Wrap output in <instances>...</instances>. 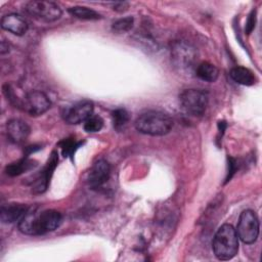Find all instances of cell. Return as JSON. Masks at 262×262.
Instances as JSON below:
<instances>
[{
  "label": "cell",
  "mask_w": 262,
  "mask_h": 262,
  "mask_svg": "<svg viewBox=\"0 0 262 262\" xmlns=\"http://www.w3.org/2000/svg\"><path fill=\"white\" fill-rule=\"evenodd\" d=\"M182 110L194 117L202 116L208 106V95L200 89H185L179 94Z\"/></svg>",
  "instance_id": "277c9868"
},
{
  "label": "cell",
  "mask_w": 262,
  "mask_h": 262,
  "mask_svg": "<svg viewBox=\"0 0 262 262\" xmlns=\"http://www.w3.org/2000/svg\"><path fill=\"white\" fill-rule=\"evenodd\" d=\"M114 7H115V8H114L115 10L122 12V11H125V10L128 8V4H127L126 2H120V3H116V4L114 5Z\"/></svg>",
  "instance_id": "d4e9b609"
},
{
  "label": "cell",
  "mask_w": 262,
  "mask_h": 262,
  "mask_svg": "<svg viewBox=\"0 0 262 262\" xmlns=\"http://www.w3.org/2000/svg\"><path fill=\"white\" fill-rule=\"evenodd\" d=\"M29 211L28 206L18 203H10L1 207V221L3 223H13L19 221Z\"/></svg>",
  "instance_id": "5bb4252c"
},
{
  "label": "cell",
  "mask_w": 262,
  "mask_h": 262,
  "mask_svg": "<svg viewBox=\"0 0 262 262\" xmlns=\"http://www.w3.org/2000/svg\"><path fill=\"white\" fill-rule=\"evenodd\" d=\"M212 249L217 259L225 261L232 259L238 251V236L231 224L225 223L216 231Z\"/></svg>",
  "instance_id": "7a4b0ae2"
},
{
  "label": "cell",
  "mask_w": 262,
  "mask_h": 262,
  "mask_svg": "<svg viewBox=\"0 0 262 262\" xmlns=\"http://www.w3.org/2000/svg\"><path fill=\"white\" fill-rule=\"evenodd\" d=\"M112 119L114 127L117 130H121L129 122L130 115L125 108H117L112 112Z\"/></svg>",
  "instance_id": "ffe728a7"
},
{
  "label": "cell",
  "mask_w": 262,
  "mask_h": 262,
  "mask_svg": "<svg viewBox=\"0 0 262 262\" xmlns=\"http://www.w3.org/2000/svg\"><path fill=\"white\" fill-rule=\"evenodd\" d=\"M58 163L57 154L53 151L47 161L45 167L43 170L39 173V175L36 177L35 181L32 183V191L34 193H42L47 189L48 183L50 181V178L52 176V173L54 169L56 168Z\"/></svg>",
  "instance_id": "9c48e42d"
},
{
  "label": "cell",
  "mask_w": 262,
  "mask_h": 262,
  "mask_svg": "<svg viewBox=\"0 0 262 262\" xmlns=\"http://www.w3.org/2000/svg\"><path fill=\"white\" fill-rule=\"evenodd\" d=\"M18 229L20 232L27 235L43 234L39 220V211L29 210L18 221Z\"/></svg>",
  "instance_id": "8fae6325"
},
{
  "label": "cell",
  "mask_w": 262,
  "mask_h": 262,
  "mask_svg": "<svg viewBox=\"0 0 262 262\" xmlns=\"http://www.w3.org/2000/svg\"><path fill=\"white\" fill-rule=\"evenodd\" d=\"M173 120L165 113L160 111H147L142 113L135 120V128L140 133L162 136L171 131Z\"/></svg>",
  "instance_id": "6da1fadb"
},
{
  "label": "cell",
  "mask_w": 262,
  "mask_h": 262,
  "mask_svg": "<svg viewBox=\"0 0 262 262\" xmlns=\"http://www.w3.org/2000/svg\"><path fill=\"white\" fill-rule=\"evenodd\" d=\"M25 10L32 17L46 23L55 21L61 16L60 7L51 1L33 0L26 4Z\"/></svg>",
  "instance_id": "8992f818"
},
{
  "label": "cell",
  "mask_w": 262,
  "mask_h": 262,
  "mask_svg": "<svg viewBox=\"0 0 262 262\" xmlns=\"http://www.w3.org/2000/svg\"><path fill=\"white\" fill-rule=\"evenodd\" d=\"M111 168L110 164L105 160H98L92 166L89 175L88 182L92 188H97L102 186L110 178Z\"/></svg>",
  "instance_id": "30bf717a"
},
{
  "label": "cell",
  "mask_w": 262,
  "mask_h": 262,
  "mask_svg": "<svg viewBox=\"0 0 262 262\" xmlns=\"http://www.w3.org/2000/svg\"><path fill=\"white\" fill-rule=\"evenodd\" d=\"M6 132L10 141L19 144L30 135V127L20 119H12L6 125Z\"/></svg>",
  "instance_id": "7c38bea8"
},
{
  "label": "cell",
  "mask_w": 262,
  "mask_h": 262,
  "mask_svg": "<svg viewBox=\"0 0 262 262\" xmlns=\"http://www.w3.org/2000/svg\"><path fill=\"white\" fill-rule=\"evenodd\" d=\"M231 79L244 86H252L256 83V77L253 72L245 67H234L229 73Z\"/></svg>",
  "instance_id": "2e32d148"
},
{
  "label": "cell",
  "mask_w": 262,
  "mask_h": 262,
  "mask_svg": "<svg viewBox=\"0 0 262 262\" xmlns=\"http://www.w3.org/2000/svg\"><path fill=\"white\" fill-rule=\"evenodd\" d=\"M93 113V103L90 100H81L67 108L63 113L64 121L68 124H80L85 122Z\"/></svg>",
  "instance_id": "ba28073f"
},
{
  "label": "cell",
  "mask_w": 262,
  "mask_h": 262,
  "mask_svg": "<svg viewBox=\"0 0 262 262\" xmlns=\"http://www.w3.org/2000/svg\"><path fill=\"white\" fill-rule=\"evenodd\" d=\"M195 75L201 80H203L205 82L212 83L218 79L219 71L214 64H212L208 61H203L196 66Z\"/></svg>",
  "instance_id": "ac0fdd59"
},
{
  "label": "cell",
  "mask_w": 262,
  "mask_h": 262,
  "mask_svg": "<svg viewBox=\"0 0 262 262\" xmlns=\"http://www.w3.org/2000/svg\"><path fill=\"white\" fill-rule=\"evenodd\" d=\"M171 60L174 68L181 74L189 75L195 71L198 63V52L195 48L182 40L175 41L171 46Z\"/></svg>",
  "instance_id": "3957f363"
},
{
  "label": "cell",
  "mask_w": 262,
  "mask_h": 262,
  "mask_svg": "<svg viewBox=\"0 0 262 262\" xmlns=\"http://www.w3.org/2000/svg\"><path fill=\"white\" fill-rule=\"evenodd\" d=\"M82 144V142H77L73 138H67L59 142V146L61 148V152L63 157H70L73 158L75 151L79 148V146Z\"/></svg>",
  "instance_id": "44dd1931"
},
{
  "label": "cell",
  "mask_w": 262,
  "mask_h": 262,
  "mask_svg": "<svg viewBox=\"0 0 262 262\" xmlns=\"http://www.w3.org/2000/svg\"><path fill=\"white\" fill-rule=\"evenodd\" d=\"M255 24H256V10H252L251 13L249 14V17H248L247 23H246L245 31H246L247 34L252 33V31L255 28Z\"/></svg>",
  "instance_id": "cb8c5ba5"
},
{
  "label": "cell",
  "mask_w": 262,
  "mask_h": 262,
  "mask_svg": "<svg viewBox=\"0 0 262 262\" xmlns=\"http://www.w3.org/2000/svg\"><path fill=\"white\" fill-rule=\"evenodd\" d=\"M103 127V120L99 116H90L85 122H84V129L86 132L89 133H95L101 130Z\"/></svg>",
  "instance_id": "603a6c76"
},
{
  "label": "cell",
  "mask_w": 262,
  "mask_h": 262,
  "mask_svg": "<svg viewBox=\"0 0 262 262\" xmlns=\"http://www.w3.org/2000/svg\"><path fill=\"white\" fill-rule=\"evenodd\" d=\"M235 230L238 238L243 243L248 245L255 243L259 235V219L255 212L252 210L243 211Z\"/></svg>",
  "instance_id": "5b68a950"
},
{
  "label": "cell",
  "mask_w": 262,
  "mask_h": 262,
  "mask_svg": "<svg viewBox=\"0 0 262 262\" xmlns=\"http://www.w3.org/2000/svg\"><path fill=\"white\" fill-rule=\"evenodd\" d=\"M2 29L12 33L16 36H23L28 31V24L23 16L16 13H9L1 19Z\"/></svg>",
  "instance_id": "4fadbf2b"
},
{
  "label": "cell",
  "mask_w": 262,
  "mask_h": 262,
  "mask_svg": "<svg viewBox=\"0 0 262 262\" xmlns=\"http://www.w3.org/2000/svg\"><path fill=\"white\" fill-rule=\"evenodd\" d=\"M51 106L48 96L42 91H31L21 99L20 108L30 116H40L46 113Z\"/></svg>",
  "instance_id": "52a82bcc"
},
{
  "label": "cell",
  "mask_w": 262,
  "mask_h": 262,
  "mask_svg": "<svg viewBox=\"0 0 262 262\" xmlns=\"http://www.w3.org/2000/svg\"><path fill=\"white\" fill-rule=\"evenodd\" d=\"M133 24H134V18L132 16H126V17L116 20L112 25V30L119 34L126 33L132 29Z\"/></svg>",
  "instance_id": "7402d4cb"
},
{
  "label": "cell",
  "mask_w": 262,
  "mask_h": 262,
  "mask_svg": "<svg viewBox=\"0 0 262 262\" xmlns=\"http://www.w3.org/2000/svg\"><path fill=\"white\" fill-rule=\"evenodd\" d=\"M69 13L76 18L86 19V20H96L100 19L101 15L93 9L85 6H74L69 8Z\"/></svg>",
  "instance_id": "d6986e66"
},
{
  "label": "cell",
  "mask_w": 262,
  "mask_h": 262,
  "mask_svg": "<svg viewBox=\"0 0 262 262\" xmlns=\"http://www.w3.org/2000/svg\"><path fill=\"white\" fill-rule=\"evenodd\" d=\"M36 166H37V162L35 160H31V159H28V157H26L17 162L7 165L5 172L9 176H18L27 171L34 169Z\"/></svg>",
  "instance_id": "e0dca14e"
},
{
  "label": "cell",
  "mask_w": 262,
  "mask_h": 262,
  "mask_svg": "<svg viewBox=\"0 0 262 262\" xmlns=\"http://www.w3.org/2000/svg\"><path fill=\"white\" fill-rule=\"evenodd\" d=\"M39 220L43 234L55 230L61 223V214L52 209H47L39 212Z\"/></svg>",
  "instance_id": "9a60e30c"
}]
</instances>
